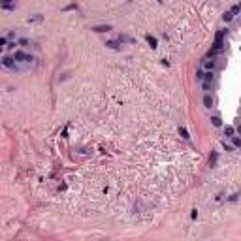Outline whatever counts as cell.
Here are the masks:
<instances>
[{
	"label": "cell",
	"instance_id": "obj_10",
	"mask_svg": "<svg viewBox=\"0 0 241 241\" xmlns=\"http://www.w3.org/2000/svg\"><path fill=\"white\" fill-rule=\"evenodd\" d=\"M213 66H215V60H203V68H207V70H211Z\"/></svg>",
	"mask_w": 241,
	"mask_h": 241
},
{
	"label": "cell",
	"instance_id": "obj_5",
	"mask_svg": "<svg viewBox=\"0 0 241 241\" xmlns=\"http://www.w3.org/2000/svg\"><path fill=\"white\" fill-rule=\"evenodd\" d=\"M224 134H226L228 138H232V136L235 134V128L234 126H226V128H224Z\"/></svg>",
	"mask_w": 241,
	"mask_h": 241
},
{
	"label": "cell",
	"instance_id": "obj_4",
	"mask_svg": "<svg viewBox=\"0 0 241 241\" xmlns=\"http://www.w3.org/2000/svg\"><path fill=\"white\" fill-rule=\"evenodd\" d=\"M203 106H205V107H213V98H211L209 94L203 96Z\"/></svg>",
	"mask_w": 241,
	"mask_h": 241
},
{
	"label": "cell",
	"instance_id": "obj_19",
	"mask_svg": "<svg viewBox=\"0 0 241 241\" xmlns=\"http://www.w3.org/2000/svg\"><path fill=\"white\" fill-rule=\"evenodd\" d=\"M202 87H203V91H211V83H207V81H203Z\"/></svg>",
	"mask_w": 241,
	"mask_h": 241
},
{
	"label": "cell",
	"instance_id": "obj_2",
	"mask_svg": "<svg viewBox=\"0 0 241 241\" xmlns=\"http://www.w3.org/2000/svg\"><path fill=\"white\" fill-rule=\"evenodd\" d=\"M13 59L17 60V62H32V60H34V59H32V55L25 53V51H21V49L13 53Z\"/></svg>",
	"mask_w": 241,
	"mask_h": 241
},
{
	"label": "cell",
	"instance_id": "obj_20",
	"mask_svg": "<svg viewBox=\"0 0 241 241\" xmlns=\"http://www.w3.org/2000/svg\"><path fill=\"white\" fill-rule=\"evenodd\" d=\"M196 77H198L200 81H203V72H202V70H198V74H196Z\"/></svg>",
	"mask_w": 241,
	"mask_h": 241
},
{
	"label": "cell",
	"instance_id": "obj_23",
	"mask_svg": "<svg viewBox=\"0 0 241 241\" xmlns=\"http://www.w3.org/2000/svg\"><path fill=\"white\" fill-rule=\"evenodd\" d=\"M238 132H239V134H241V126H239V128H238Z\"/></svg>",
	"mask_w": 241,
	"mask_h": 241
},
{
	"label": "cell",
	"instance_id": "obj_17",
	"mask_svg": "<svg viewBox=\"0 0 241 241\" xmlns=\"http://www.w3.org/2000/svg\"><path fill=\"white\" fill-rule=\"evenodd\" d=\"M215 162H217V153H213L211 158H209V164H211V166H215Z\"/></svg>",
	"mask_w": 241,
	"mask_h": 241
},
{
	"label": "cell",
	"instance_id": "obj_1",
	"mask_svg": "<svg viewBox=\"0 0 241 241\" xmlns=\"http://www.w3.org/2000/svg\"><path fill=\"white\" fill-rule=\"evenodd\" d=\"M2 66L8 68V70H19L17 68V60L13 57H10V55H4L2 57Z\"/></svg>",
	"mask_w": 241,
	"mask_h": 241
},
{
	"label": "cell",
	"instance_id": "obj_13",
	"mask_svg": "<svg viewBox=\"0 0 241 241\" xmlns=\"http://www.w3.org/2000/svg\"><path fill=\"white\" fill-rule=\"evenodd\" d=\"M232 141H234V147H241V138H235V136H232Z\"/></svg>",
	"mask_w": 241,
	"mask_h": 241
},
{
	"label": "cell",
	"instance_id": "obj_8",
	"mask_svg": "<svg viewBox=\"0 0 241 241\" xmlns=\"http://www.w3.org/2000/svg\"><path fill=\"white\" fill-rule=\"evenodd\" d=\"M222 19H224V23H230L232 19H234V13H232V11H226V13L222 15Z\"/></svg>",
	"mask_w": 241,
	"mask_h": 241
},
{
	"label": "cell",
	"instance_id": "obj_9",
	"mask_svg": "<svg viewBox=\"0 0 241 241\" xmlns=\"http://www.w3.org/2000/svg\"><path fill=\"white\" fill-rule=\"evenodd\" d=\"M147 42H149V45L153 47V49H155V47H156V38H153V36L149 34V36H147Z\"/></svg>",
	"mask_w": 241,
	"mask_h": 241
},
{
	"label": "cell",
	"instance_id": "obj_21",
	"mask_svg": "<svg viewBox=\"0 0 241 241\" xmlns=\"http://www.w3.org/2000/svg\"><path fill=\"white\" fill-rule=\"evenodd\" d=\"M239 11H241L239 6H234V8H232V13H239Z\"/></svg>",
	"mask_w": 241,
	"mask_h": 241
},
{
	"label": "cell",
	"instance_id": "obj_16",
	"mask_svg": "<svg viewBox=\"0 0 241 241\" xmlns=\"http://www.w3.org/2000/svg\"><path fill=\"white\" fill-rule=\"evenodd\" d=\"M0 45H2V47H8V38H6V36H2V38H0Z\"/></svg>",
	"mask_w": 241,
	"mask_h": 241
},
{
	"label": "cell",
	"instance_id": "obj_6",
	"mask_svg": "<svg viewBox=\"0 0 241 241\" xmlns=\"http://www.w3.org/2000/svg\"><path fill=\"white\" fill-rule=\"evenodd\" d=\"M203 81H207V83H211L213 81V72H203Z\"/></svg>",
	"mask_w": 241,
	"mask_h": 241
},
{
	"label": "cell",
	"instance_id": "obj_24",
	"mask_svg": "<svg viewBox=\"0 0 241 241\" xmlns=\"http://www.w3.org/2000/svg\"><path fill=\"white\" fill-rule=\"evenodd\" d=\"M238 6H239V10H241V2H239V4H238Z\"/></svg>",
	"mask_w": 241,
	"mask_h": 241
},
{
	"label": "cell",
	"instance_id": "obj_11",
	"mask_svg": "<svg viewBox=\"0 0 241 241\" xmlns=\"http://www.w3.org/2000/svg\"><path fill=\"white\" fill-rule=\"evenodd\" d=\"M179 134H181V138L183 139H188L190 136H188V132H187V128H179Z\"/></svg>",
	"mask_w": 241,
	"mask_h": 241
},
{
	"label": "cell",
	"instance_id": "obj_15",
	"mask_svg": "<svg viewBox=\"0 0 241 241\" xmlns=\"http://www.w3.org/2000/svg\"><path fill=\"white\" fill-rule=\"evenodd\" d=\"M106 45H109L111 49H119V43H117V42H107Z\"/></svg>",
	"mask_w": 241,
	"mask_h": 241
},
{
	"label": "cell",
	"instance_id": "obj_7",
	"mask_svg": "<svg viewBox=\"0 0 241 241\" xmlns=\"http://www.w3.org/2000/svg\"><path fill=\"white\" fill-rule=\"evenodd\" d=\"M96 32H109L111 30V25H106V26H94Z\"/></svg>",
	"mask_w": 241,
	"mask_h": 241
},
{
	"label": "cell",
	"instance_id": "obj_22",
	"mask_svg": "<svg viewBox=\"0 0 241 241\" xmlns=\"http://www.w3.org/2000/svg\"><path fill=\"white\" fill-rule=\"evenodd\" d=\"M224 149H226V151H234V147H232V145H226V141H224Z\"/></svg>",
	"mask_w": 241,
	"mask_h": 241
},
{
	"label": "cell",
	"instance_id": "obj_12",
	"mask_svg": "<svg viewBox=\"0 0 241 241\" xmlns=\"http://www.w3.org/2000/svg\"><path fill=\"white\" fill-rule=\"evenodd\" d=\"M42 19H43L42 15H34V17H30V19H29V23H40Z\"/></svg>",
	"mask_w": 241,
	"mask_h": 241
},
{
	"label": "cell",
	"instance_id": "obj_18",
	"mask_svg": "<svg viewBox=\"0 0 241 241\" xmlns=\"http://www.w3.org/2000/svg\"><path fill=\"white\" fill-rule=\"evenodd\" d=\"M19 45H21V47H26V45H29V40L21 38V40H19Z\"/></svg>",
	"mask_w": 241,
	"mask_h": 241
},
{
	"label": "cell",
	"instance_id": "obj_14",
	"mask_svg": "<svg viewBox=\"0 0 241 241\" xmlns=\"http://www.w3.org/2000/svg\"><path fill=\"white\" fill-rule=\"evenodd\" d=\"M211 123H213V126H220V124H222L219 117H211Z\"/></svg>",
	"mask_w": 241,
	"mask_h": 241
},
{
	"label": "cell",
	"instance_id": "obj_3",
	"mask_svg": "<svg viewBox=\"0 0 241 241\" xmlns=\"http://www.w3.org/2000/svg\"><path fill=\"white\" fill-rule=\"evenodd\" d=\"M2 10H15V0H2Z\"/></svg>",
	"mask_w": 241,
	"mask_h": 241
}]
</instances>
